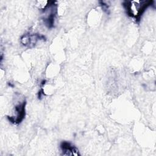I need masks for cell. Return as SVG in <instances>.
<instances>
[{
    "label": "cell",
    "mask_w": 156,
    "mask_h": 156,
    "mask_svg": "<svg viewBox=\"0 0 156 156\" xmlns=\"http://www.w3.org/2000/svg\"><path fill=\"white\" fill-rule=\"evenodd\" d=\"M152 1H125L123 5L127 13L130 17L135 18L136 21L140 20L141 16L144 11L152 4Z\"/></svg>",
    "instance_id": "obj_1"
},
{
    "label": "cell",
    "mask_w": 156,
    "mask_h": 156,
    "mask_svg": "<svg viewBox=\"0 0 156 156\" xmlns=\"http://www.w3.org/2000/svg\"><path fill=\"white\" fill-rule=\"evenodd\" d=\"M26 102L24 100L23 102H20L15 106V115L12 116H7L10 122L13 124H20L23 120L26 113Z\"/></svg>",
    "instance_id": "obj_2"
},
{
    "label": "cell",
    "mask_w": 156,
    "mask_h": 156,
    "mask_svg": "<svg viewBox=\"0 0 156 156\" xmlns=\"http://www.w3.org/2000/svg\"><path fill=\"white\" fill-rule=\"evenodd\" d=\"M45 37L38 34H25L20 38L21 43L26 47L32 48L39 40H44Z\"/></svg>",
    "instance_id": "obj_3"
},
{
    "label": "cell",
    "mask_w": 156,
    "mask_h": 156,
    "mask_svg": "<svg viewBox=\"0 0 156 156\" xmlns=\"http://www.w3.org/2000/svg\"><path fill=\"white\" fill-rule=\"evenodd\" d=\"M63 155H79L78 149L68 141H62L60 144Z\"/></svg>",
    "instance_id": "obj_4"
},
{
    "label": "cell",
    "mask_w": 156,
    "mask_h": 156,
    "mask_svg": "<svg viewBox=\"0 0 156 156\" xmlns=\"http://www.w3.org/2000/svg\"><path fill=\"white\" fill-rule=\"evenodd\" d=\"M100 3V5L102 7V10L105 12L106 13L108 14L110 13V11H109V5L104 1H100L99 2Z\"/></svg>",
    "instance_id": "obj_5"
}]
</instances>
